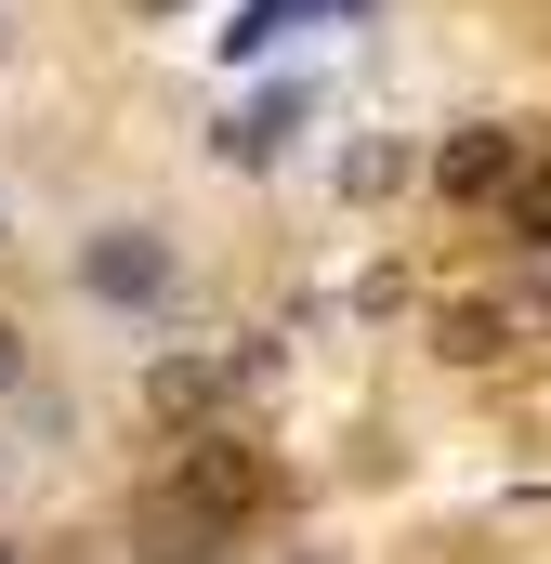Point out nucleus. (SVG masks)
I'll return each mask as SVG.
<instances>
[{"label":"nucleus","mask_w":551,"mask_h":564,"mask_svg":"<svg viewBox=\"0 0 551 564\" xmlns=\"http://www.w3.org/2000/svg\"><path fill=\"white\" fill-rule=\"evenodd\" d=\"M224 394H237V355H197V368H158V381H144L158 421H197V408H224Z\"/></svg>","instance_id":"obj_3"},{"label":"nucleus","mask_w":551,"mask_h":564,"mask_svg":"<svg viewBox=\"0 0 551 564\" xmlns=\"http://www.w3.org/2000/svg\"><path fill=\"white\" fill-rule=\"evenodd\" d=\"M0 237H13V210H0Z\"/></svg>","instance_id":"obj_9"},{"label":"nucleus","mask_w":551,"mask_h":564,"mask_svg":"<svg viewBox=\"0 0 551 564\" xmlns=\"http://www.w3.org/2000/svg\"><path fill=\"white\" fill-rule=\"evenodd\" d=\"M13 381H26V328L0 315V394H13Z\"/></svg>","instance_id":"obj_7"},{"label":"nucleus","mask_w":551,"mask_h":564,"mask_svg":"<svg viewBox=\"0 0 551 564\" xmlns=\"http://www.w3.org/2000/svg\"><path fill=\"white\" fill-rule=\"evenodd\" d=\"M276 26H289V13H328V26H342V13H368V0H263Z\"/></svg>","instance_id":"obj_8"},{"label":"nucleus","mask_w":551,"mask_h":564,"mask_svg":"<svg viewBox=\"0 0 551 564\" xmlns=\"http://www.w3.org/2000/svg\"><path fill=\"white\" fill-rule=\"evenodd\" d=\"M499 210H512V237H526V250H551V171H526Z\"/></svg>","instance_id":"obj_6"},{"label":"nucleus","mask_w":551,"mask_h":564,"mask_svg":"<svg viewBox=\"0 0 551 564\" xmlns=\"http://www.w3.org/2000/svg\"><path fill=\"white\" fill-rule=\"evenodd\" d=\"M433 184H446V197H512V184H526V171H512V132H460L433 158Z\"/></svg>","instance_id":"obj_2"},{"label":"nucleus","mask_w":551,"mask_h":564,"mask_svg":"<svg viewBox=\"0 0 551 564\" xmlns=\"http://www.w3.org/2000/svg\"><path fill=\"white\" fill-rule=\"evenodd\" d=\"M197 499H210V512H250V499H263V459H237V433H210V446H197Z\"/></svg>","instance_id":"obj_5"},{"label":"nucleus","mask_w":551,"mask_h":564,"mask_svg":"<svg viewBox=\"0 0 551 564\" xmlns=\"http://www.w3.org/2000/svg\"><path fill=\"white\" fill-rule=\"evenodd\" d=\"M289 119H302V93H263V106H237V119H224V132H210V144H224L237 171H263L276 144H289Z\"/></svg>","instance_id":"obj_4"},{"label":"nucleus","mask_w":551,"mask_h":564,"mask_svg":"<svg viewBox=\"0 0 551 564\" xmlns=\"http://www.w3.org/2000/svg\"><path fill=\"white\" fill-rule=\"evenodd\" d=\"M79 289H93V302H158V289H171V250H158V224H106V237L79 250Z\"/></svg>","instance_id":"obj_1"},{"label":"nucleus","mask_w":551,"mask_h":564,"mask_svg":"<svg viewBox=\"0 0 551 564\" xmlns=\"http://www.w3.org/2000/svg\"><path fill=\"white\" fill-rule=\"evenodd\" d=\"M158 13H171V0H158Z\"/></svg>","instance_id":"obj_10"}]
</instances>
